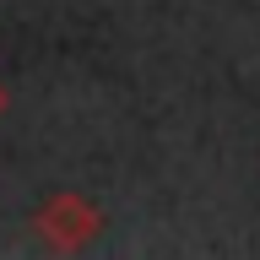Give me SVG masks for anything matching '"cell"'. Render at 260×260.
<instances>
[{"label":"cell","instance_id":"cell-1","mask_svg":"<svg viewBox=\"0 0 260 260\" xmlns=\"http://www.w3.org/2000/svg\"><path fill=\"white\" fill-rule=\"evenodd\" d=\"M32 228L44 233L49 249L76 255V249H87L103 233V206H98L92 195H81V190H54L44 206L32 211Z\"/></svg>","mask_w":260,"mask_h":260},{"label":"cell","instance_id":"cell-2","mask_svg":"<svg viewBox=\"0 0 260 260\" xmlns=\"http://www.w3.org/2000/svg\"><path fill=\"white\" fill-rule=\"evenodd\" d=\"M0 114H6V87H0Z\"/></svg>","mask_w":260,"mask_h":260}]
</instances>
